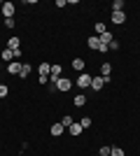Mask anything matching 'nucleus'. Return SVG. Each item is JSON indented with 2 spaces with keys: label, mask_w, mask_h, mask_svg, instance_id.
Listing matches in <instances>:
<instances>
[{
  "label": "nucleus",
  "mask_w": 140,
  "mask_h": 156,
  "mask_svg": "<svg viewBox=\"0 0 140 156\" xmlns=\"http://www.w3.org/2000/svg\"><path fill=\"white\" fill-rule=\"evenodd\" d=\"M107 82H110V79L100 77V75H93V77H91V86H89V89H93V91H103V86H105Z\"/></svg>",
  "instance_id": "obj_1"
},
{
  "label": "nucleus",
  "mask_w": 140,
  "mask_h": 156,
  "mask_svg": "<svg viewBox=\"0 0 140 156\" xmlns=\"http://www.w3.org/2000/svg\"><path fill=\"white\" fill-rule=\"evenodd\" d=\"M91 77H93V75H89V72H80V77H77V82H75V84L84 91V89H89V86H91Z\"/></svg>",
  "instance_id": "obj_2"
},
{
  "label": "nucleus",
  "mask_w": 140,
  "mask_h": 156,
  "mask_svg": "<svg viewBox=\"0 0 140 156\" xmlns=\"http://www.w3.org/2000/svg\"><path fill=\"white\" fill-rule=\"evenodd\" d=\"M54 86H56V91H61V93H68L70 89H73V82H70L68 77H61V79H59V82H56Z\"/></svg>",
  "instance_id": "obj_3"
},
{
  "label": "nucleus",
  "mask_w": 140,
  "mask_h": 156,
  "mask_svg": "<svg viewBox=\"0 0 140 156\" xmlns=\"http://www.w3.org/2000/svg\"><path fill=\"white\" fill-rule=\"evenodd\" d=\"M2 14L5 19H14V2H2Z\"/></svg>",
  "instance_id": "obj_4"
},
{
  "label": "nucleus",
  "mask_w": 140,
  "mask_h": 156,
  "mask_svg": "<svg viewBox=\"0 0 140 156\" xmlns=\"http://www.w3.org/2000/svg\"><path fill=\"white\" fill-rule=\"evenodd\" d=\"M112 23H117V26L126 23V12H112Z\"/></svg>",
  "instance_id": "obj_5"
},
{
  "label": "nucleus",
  "mask_w": 140,
  "mask_h": 156,
  "mask_svg": "<svg viewBox=\"0 0 140 156\" xmlns=\"http://www.w3.org/2000/svg\"><path fill=\"white\" fill-rule=\"evenodd\" d=\"M0 58L5 61V63H12V61H14V51H12V49H7V47H5V49L0 51Z\"/></svg>",
  "instance_id": "obj_6"
},
{
  "label": "nucleus",
  "mask_w": 140,
  "mask_h": 156,
  "mask_svg": "<svg viewBox=\"0 0 140 156\" xmlns=\"http://www.w3.org/2000/svg\"><path fill=\"white\" fill-rule=\"evenodd\" d=\"M7 72H9V75H19L21 72V63H16V61L7 63Z\"/></svg>",
  "instance_id": "obj_7"
},
{
  "label": "nucleus",
  "mask_w": 140,
  "mask_h": 156,
  "mask_svg": "<svg viewBox=\"0 0 140 156\" xmlns=\"http://www.w3.org/2000/svg\"><path fill=\"white\" fill-rule=\"evenodd\" d=\"M38 72H40L42 77H49V72H52V63H40V65H38Z\"/></svg>",
  "instance_id": "obj_8"
},
{
  "label": "nucleus",
  "mask_w": 140,
  "mask_h": 156,
  "mask_svg": "<svg viewBox=\"0 0 140 156\" xmlns=\"http://www.w3.org/2000/svg\"><path fill=\"white\" fill-rule=\"evenodd\" d=\"M110 75H112V65H110V63H103V65H100V77L110 79Z\"/></svg>",
  "instance_id": "obj_9"
},
{
  "label": "nucleus",
  "mask_w": 140,
  "mask_h": 156,
  "mask_svg": "<svg viewBox=\"0 0 140 156\" xmlns=\"http://www.w3.org/2000/svg\"><path fill=\"white\" fill-rule=\"evenodd\" d=\"M21 40L19 37H16V35H14V37H9V40H7V49H12V51H14V49H21Z\"/></svg>",
  "instance_id": "obj_10"
},
{
  "label": "nucleus",
  "mask_w": 140,
  "mask_h": 156,
  "mask_svg": "<svg viewBox=\"0 0 140 156\" xmlns=\"http://www.w3.org/2000/svg\"><path fill=\"white\" fill-rule=\"evenodd\" d=\"M68 130H70V135L80 137V135H82V130H84V128H82V126H80V121H75V124L70 126V128H68Z\"/></svg>",
  "instance_id": "obj_11"
},
{
  "label": "nucleus",
  "mask_w": 140,
  "mask_h": 156,
  "mask_svg": "<svg viewBox=\"0 0 140 156\" xmlns=\"http://www.w3.org/2000/svg\"><path fill=\"white\" fill-rule=\"evenodd\" d=\"M84 65H87V61H84V58H80V56H77V58L73 61V68H75L77 72H84Z\"/></svg>",
  "instance_id": "obj_12"
},
{
  "label": "nucleus",
  "mask_w": 140,
  "mask_h": 156,
  "mask_svg": "<svg viewBox=\"0 0 140 156\" xmlns=\"http://www.w3.org/2000/svg\"><path fill=\"white\" fill-rule=\"evenodd\" d=\"M63 130H66V128L61 126V121H59V124H52V135L54 137H61V135H63Z\"/></svg>",
  "instance_id": "obj_13"
},
{
  "label": "nucleus",
  "mask_w": 140,
  "mask_h": 156,
  "mask_svg": "<svg viewBox=\"0 0 140 156\" xmlns=\"http://www.w3.org/2000/svg\"><path fill=\"white\" fill-rule=\"evenodd\" d=\"M98 40H100V44H107V47H110V42H112V33H110V30H107V33H103V35H98Z\"/></svg>",
  "instance_id": "obj_14"
},
{
  "label": "nucleus",
  "mask_w": 140,
  "mask_h": 156,
  "mask_svg": "<svg viewBox=\"0 0 140 156\" xmlns=\"http://www.w3.org/2000/svg\"><path fill=\"white\" fill-rule=\"evenodd\" d=\"M73 103L77 105V107H84V105H87V96H84V93H77V96L73 98Z\"/></svg>",
  "instance_id": "obj_15"
},
{
  "label": "nucleus",
  "mask_w": 140,
  "mask_h": 156,
  "mask_svg": "<svg viewBox=\"0 0 140 156\" xmlns=\"http://www.w3.org/2000/svg\"><path fill=\"white\" fill-rule=\"evenodd\" d=\"M87 44H89V49H96V51H98V49H100V40H98V35L89 37V42H87Z\"/></svg>",
  "instance_id": "obj_16"
},
{
  "label": "nucleus",
  "mask_w": 140,
  "mask_h": 156,
  "mask_svg": "<svg viewBox=\"0 0 140 156\" xmlns=\"http://www.w3.org/2000/svg\"><path fill=\"white\" fill-rule=\"evenodd\" d=\"M124 9H126L124 0H114V2H112V12H124Z\"/></svg>",
  "instance_id": "obj_17"
},
{
  "label": "nucleus",
  "mask_w": 140,
  "mask_h": 156,
  "mask_svg": "<svg viewBox=\"0 0 140 156\" xmlns=\"http://www.w3.org/2000/svg\"><path fill=\"white\" fill-rule=\"evenodd\" d=\"M28 75H31V63H21V72H19V77L26 79Z\"/></svg>",
  "instance_id": "obj_18"
},
{
  "label": "nucleus",
  "mask_w": 140,
  "mask_h": 156,
  "mask_svg": "<svg viewBox=\"0 0 140 156\" xmlns=\"http://www.w3.org/2000/svg\"><path fill=\"white\" fill-rule=\"evenodd\" d=\"M93 30H96V35H103V33H107V26L103 23V21H98V23L93 26Z\"/></svg>",
  "instance_id": "obj_19"
},
{
  "label": "nucleus",
  "mask_w": 140,
  "mask_h": 156,
  "mask_svg": "<svg viewBox=\"0 0 140 156\" xmlns=\"http://www.w3.org/2000/svg\"><path fill=\"white\" fill-rule=\"evenodd\" d=\"M73 124H75V119L70 117V114H68V117H63V119H61V126H63V128H70V126H73Z\"/></svg>",
  "instance_id": "obj_20"
},
{
  "label": "nucleus",
  "mask_w": 140,
  "mask_h": 156,
  "mask_svg": "<svg viewBox=\"0 0 140 156\" xmlns=\"http://www.w3.org/2000/svg\"><path fill=\"white\" fill-rule=\"evenodd\" d=\"M110 156H126L121 147H110Z\"/></svg>",
  "instance_id": "obj_21"
},
{
  "label": "nucleus",
  "mask_w": 140,
  "mask_h": 156,
  "mask_svg": "<svg viewBox=\"0 0 140 156\" xmlns=\"http://www.w3.org/2000/svg\"><path fill=\"white\" fill-rule=\"evenodd\" d=\"M80 126H82V128H89V126H91V119H89V117L80 119Z\"/></svg>",
  "instance_id": "obj_22"
},
{
  "label": "nucleus",
  "mask_w": 140,
  "mask_h": 156,
  "mask_svg": "<svg viewBox=\"0 0 140 156\" xmlns=\"http://www.w3.org/2000/svg\"><path fill=\"white\" fill-rule=\"evenodd\" d=\"M7 93H9V89H7V84H0V98H5Z\"/></svg>",
  "instance_id": "obj_23"
},
{
  "label": "nucleus",
  "mask_w": 140,
  "mask_h": 156,
  "mask_svg": "<svg viewBox=\"0 0 140 156\" xmlns=\"http://www.w3.org/2000/svg\"><path fill=\"white\" fill-rule=\"evenodd\" d=\"M110 49H112V51H117V49H119V42H117V40H112V42H110Z\"/></svg>",
  "instance_id": "obj_24"
},
{
  "label": "nucleus",
  "mask_w": 140,
  "mask_h": 156,
  "mask_svg": "<svg viewBox=\"0 0 140 156\" xmlns=\"http://www.w3.org/2000/svg\"><path fill=\"white\" fill-rule=\"evenodd\" d=\"M100 156H110V147H100Z\"/></svg>",
  "instance_id": "obj_25"
},
{
  "label": "nucleus",
  "mask_w": 140,
  "mask_h": 156,
  "mask_svg": "<svg viewBox=\"0 0 140 156\" xmlns=\"http://www.w3.org/2000/svg\"><path fill=\"white\" fill-rule=\"evenodd\" d=\"M5 28H14V19H5Z\"/></svg>",
  "instance_id": "obj_26"
},
{
  "label": "nucleus",
  "mask_w": 140,
  "mask_h": 156,
  "mask_svg": "<svg viewBox=\"0 0 140 156\" xmlns=\"http://www.w3.org/2000/svg\"><path fill=\"white\" fill-rule=\"evenodd\" d=\"M38 82H40V84H47V82H49V77H42V75H38Z\"/></svg>",
  "instance_id": "obj_27"
},
{
  "label": "nucleus",
  "mask_w": 140,
  "mask_h": 156,
  "mask_svg": "<svg viewBox=\"0 0 140 156\" xmlns=\"http://www.w3.org/2000/svg\"><path fill=\"white\" fill-rule=\"evenodd\" d=\"M0 7H2V2H0Z\"/></svg>",
  "instance_id": "obj_28"
},
{
  "label": "nucleus",
  "mask_w": 140,
  "mask_h": 156,
  "mask_svg": "<svg viewBox=\"0 0 140 156\" xmlns=\"http://www.w3.org/2000/svg\"><path fill=\"white\" fill-rule=\"evenodd\" d=\"M138 65H140V61H138Z\"/></svg>",
  "instance_id": "obj_29"
},
{
  "label": "nucleus",
  "mask_w": 140,
  "mask_h": 156,
  "mask_svg": "<svg viewBox=\"0 0 140 156\" xmlns=\"http://www.w3.org/2000/svg\"><path fill=\"white\" fill-rule=\"evenodd\" d=\"M0 68H2V65H0Z\"/></svg>",
  "instance_id": "obj_30"
}]
</instances>
